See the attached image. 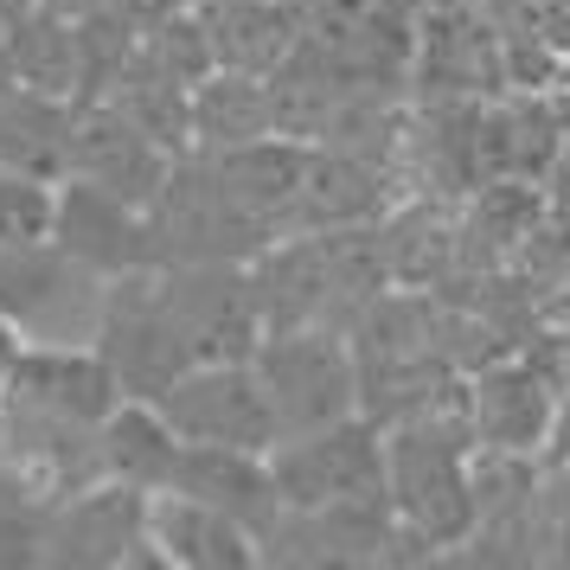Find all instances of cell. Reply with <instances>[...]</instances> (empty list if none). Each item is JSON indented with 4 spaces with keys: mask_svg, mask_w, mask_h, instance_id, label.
Here are the masks:
<instances>
[{
    "mask_svg": "<svg viewBox=\"0 0 570 570\" xmlns=\"http://www.w3.org/2000/svg\"><path fill=\"white\" fill-rule=\"evenodd\" d=\"M385 436V507L391 519L416 532L436 551V564L468 539L474 525V488H468V462H474V436H468V404L462 379L442 385L423 411L379 423Z\"/></svg>",
    "mask_w": 570,
    "mask_h": 570,
    "instance_id": "cell-1",
    "label": "cell"
},
{
    "mask_svg": "<svg viewBox=\"0 0 570 570\" xmlns=\"http://www.w3.org/2000/svg\"><path fill=\"white\" fill-rule=\"evenodd\" d=\"M346 346H353V372H360V411L372 423H397V416L423 411L442 385L462 379L442 346L436 288H385L346 327Z\"/></svg>",
    "mask_w": 570,
    "mask_h": 570,
    "instance_id": "cell-2",
    "label": "cell"
},
{
    "mask_svg": "<svg viewBox=\"0 0 570 570\" xmlns=\"http://www.w3.org/2000/svg\"><path fill=\"white\" fill-rule=\"evenodd\" d=\"M250 372L276 416V442L360 411L353 346L334 327H263V340L250 346Z\"/></svg>",
    "mask_w": 570,
    "mask_h": 570,
    "instance_id": "cell-3",
    "label": "cell"
},
{
    "mask_svg": "<svg viewBox=\"0 0 570 570\" xmlns=\"http://www.w3.org/2000/svg\"><path fill=\"white\" fill-rule=\"evenodd\" d=\"M411 104H488L507 90L500 32L474 0H416L411 7Z\"/></svg>",
    "mask_w": 570,
    "mask_h": 570,
    "instance_id": "cell-4",
    "label": "cell"
},
{
    "mask_svg": "<svg viewBox=\"0 0 570 570\" xmlns=\"http://www.w3.org/2000/svg\"><path fill=\"white\" fill-rule=\"evenodd\" d=\"M90 346L116 372L122 397H160L193 365L180 334H174V321H167V302H160V263L155 269L104 276L97 321H90Z\"/></svg>",
    "mask_w": 570,
    "mask_h": 570,
    "instance_id": "cell-5",
    "label": "cell"
},
{
    "mask_svg": "<svg viewBox=\"0 0 570 570\" xmlns=\"http://www.w3.org/2000/svg\"><path fill=\"white\" fill-rule=\"evenodd\" d=\"M269 481L283 507H340V500H385V436L365 411L283 436L269 449Z\"/></svg>",
    "mask_w": 570,
    "mask_h": 570,
    "instance_id": "cell-6",
    "label": "cell"
},
{
    "mask_svg": "<svg viewBox=\"0 0 570 570\" xmlns=\"http://www.w3.org/2000/svg\"><path fill=\"white\" fill-rule=\"evenodd\" d=\"M160 302L180 334L186 360H250L263 340V308L250 269L237 257H193V263H160Z\"/></svg>",
    "mask_w": 570,
    "mask_h": 570,
    "instance_id": "cell-7",
    "label": "cell"
},
{
    "mask_svg": "<svg viewBox=\"0 0 570 570\" xmlns=\"http://www.w3.org/2000/svg\"><path fill=\"white\" fill-rule=\"evenodd\" d=\"M180 442H218V449H276V416L263 404L250 360H199L155 397Z\"/></svg>",
    "mask_w": 570,
    "mask_h": 570,
    "instance_id": "cell-8",
    "label": "cell"
},
{
    "mask_svg": "<svg viewBox=\"0 0 570 570\" xmlns=\"http://www.w3.org/2000/svg\"><path fill=\"white\" fill-rule=\"evenodd\" d=\"M141 507H148V493L116 488V481H90V488L52 500L46 519H39V564H71V570L155 564L148 532H141Z\"/></svg>",
    "mask_w": 570,
    "mask_h": 570,
    "instance_id": "cell-9",
    "label": "cell"
},
{
    "mask_svg": "<svg viewBox=\"0 0 570 570\" xmlns=\"http://www.w3.org/2000/svg\"><path fill=\"white\" fill-rule=\"evenodd\" d=\"M263 564H397V519L385 500H340V507H283L257 539Z\"/></svg>",
    "mask_w": 570,
    "mask_h": 570,
    "instance_id": "cell-10",
    "label": "cell"
},
{
    "mask_svg": "<svg viewBox=\"0 0 570 570\" xmlns=\"http://www.w3.org/2000/svg\"><path fill=\"white\" fill-rule=\"evenodd\" d=\"M52 244L90 276H122V269H155L160 263L148 212L90 180H71V174L52 186Z\"/></svg>",
    "mask_w": 570,
    "mask_h": 570,
    "instance_id": "cell-11",
    "label": "cell"
},
{
    "mask_svg": "<svg viewBox=\"0 0 570 570\" xmlns=\"http://www.w3.org/2000/svg\"><path fill=\"white\" fill-rule=\"evenodd\" d=\"M462 404H468V436L474 449H507V455H539L551 436V411L558 391L544 385L519 353L474 365L462 379Z\"/></svg>",
    "mask_w": 570,
    "mask_h": 570,
    "instance_id": "cell-12",
    "label": "cell"
},
{
    "mask_svg": "<svg viewBox=\"0 0 570 570\" xmlns=\"http://www.w3.org/2000/svg\"><path fill=\"white\" fill-rule=\"evenodd\" d=\"M174 155L160 148L148 129H135L122 109H71V180H90L129 199V206H155L160 180H167Z\"/></svg>",
    "mask_w": 570,
    "mask_h": 570,
    "instance_id": "cell-13",
    "label": "cell"
},
{
    "mask_svg": "<svg viewBox=\"0 0 570 570\" xmlns=\"http://www.w3.org/2000/svg\"><path fill=\"white\" fill-rule=\"evenodd\" d=\"M141 532H148V558L167 570H257V532L237 525L193 493L160 488L141 507Z\"/></svg>",
    "mask_w": 570,
    "mask_h": 570,
    "instance_id": "cell-14",
    "label": "cell"
},
{
    "mask_svg": "<svg viewBox=\"0 0 570 570\" xmlns=\"http://www.w3.org/2000/svg\"><path fill=\"white\" fill-rule=\"evenodd\" d=\"M167 488H174V493H193V500H206V507H218V513H232L237 525H250L257 539L276 525V513H283L276 481H269V455H257V449L186 442Z\"/></svg>",
    "mask_w": 570,
    "mask_h": 570,
    "instance_id": "cell-15",
    "label": "cell"
},
{
    "mask_svg": "<svg viewBox=\"0 0 570 570\" xmlns=\"http://www.w3.org/2000/svg\"><path fill=\"white\" fill-rule=\"evenodd\" d=\"M180 449H186L180 430L160 416L155 397H116V411H109L104 430H97V474L116 481V488L160 493L174 481Z\"/></svg>",
    "mask_w": 570,
    "mask_h": 570,
    "instance_id": "cell-16",
    "label": "cell"
},
{
    "mask_svg": "<svg viewBox=\"0 0 570 570\" xmlns=\"http://www.w3.org/2000/svg\"><path fill=\"white\" fill-rule=\"evenodd\" d=\"M0 167L58 186L71 174V104L32 83L0 90Z\"/></svg>",
    "mask_w": 570,
    "mask_h": 570,
    "instance_id": "cell-17",
    "label": "cell"
},
{
    "mask_svg": "<svg viewBox=\"0 0 570 570\" xmlns=\"http://www.w3.org/2000/svg\"><path fill=\"white\" fill-rule=\"evenodd\" d=\"M206 39L218 71L269 78L302 46V7L295 0H225V7L206 13Z\"/></svg>",
    "mask_w": 570,
    "mask_h": 570,
    "instance_id": "cell-18",
    "label": "cell"
},
{
    "mask_svg": "<svg viewBox=\"0 0 570 570\" xmlns=\"http://www.w3.org/2000/svg\"><path fill=\"white\" fill-rule=\"evenodd\" d=\"M186 135H193V148H199V155H218V148H237V141L276 135L269 78H250V71H218V65H212L206 78L193 83V97H186Z\"/></svg>",
    "mask_w": 570,
    "mask_h": 570,
    "instance_id": "cell-19",
    "label": "cell"
},
{
    "mask_svg": "<svg viewBox=\"0 0 570 570\" xmlns=\"http://www.w3.org/2000/svg\"><path fill=\"white\" fill-rule=\"evenodd\" d=\"M7 52H13V83H32V90H52V97H71L78 83V39L52 20H32V27L7 32Z\"/></svg>",
    "mask_w": 570,
    "mask_h": 570,
    "instance_id": "cell-20",
    "label": "cell"
},
{
    "mask_svg": "<svg viewBox=\"0 0 570 570\" xmlns=\"http://www.w3.org/2000/svg\"><path fill=\"white\" fill-rule=\"evenodd\" d=\"M52 244V186L0 167V257Z\"/></svg>",
    "mask_w": 570,
    "mask_h": 570,
    "instance_id": "cell-21",
    "label": "cell"
},
{
    "mask_svg": "<svg viewBox=\"0 0 570 570\" xmlns=\"http://www.w3.org/2000/svg\"><path fill=\"white\" fill-rule=\"evenodd\" d=\"M39 519H46V507L0 468V570L39 564Z\"/></svg>",
    "mask_w": 570,
    "mask_h": 570,
    "instance_id": "cell-22",
    "label": "cell"
},
{
    "mask_svg": "<svg viewBox=\"0 0 570 570\" xmlns=\"http://www.w3.org/2000/svg\"><path fill=\"white\" fill-rule=\"evenodd\" d=\"M539 462L551 468V474H564V481H570V391L558 397V411H551V436H544Z\"/></svg>",
    "mask_w": 570,
    "mask_h": 570,
    "instance_id": "cell-23",
    "label": "cell"
},
{
    "mask_svg": "<svg viewBox=\"0 0 570 570\" xmlns=\"http://www.w3.org/2000/svg\"><path fill=\"white\" fill-rule=\"evenodd\" d=\"M20 353H27V327L0 308V385L13 379V360H20Z\"/></svg>",
    "mask_w": 570,
    "mask_h": 570,
    "instance_id": "cell-24",
    "label": "cell"
},
{
    "mask_svg": "<svg viewBox=\"0 0 570 570\" xmlns=\"http://www.w3.org/2000/svg\"><path fill=\"white\" fill-rule=\"evenodd\" d=\"M13 83V52H7V27H0V90Z\"/></svg>",
    "mask_w": 570,
    "mask_h": 570,
    "instance_id": "cell-25",
    "label": "cell"
}]
</instances>
